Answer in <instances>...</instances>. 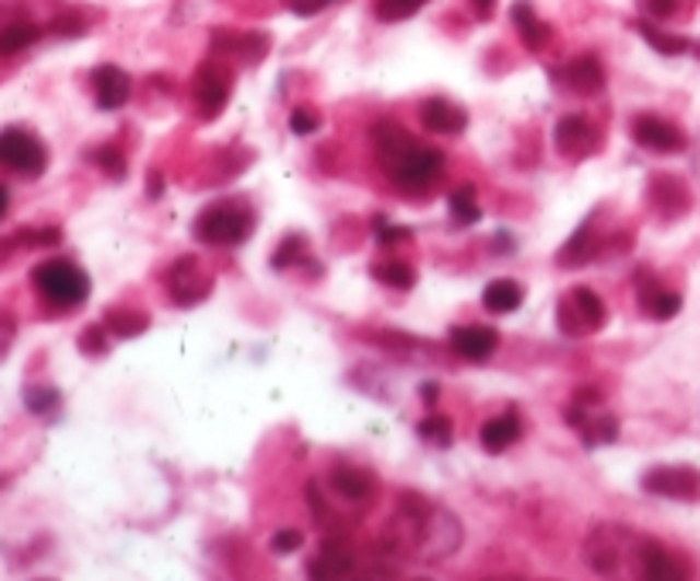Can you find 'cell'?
Instances as JSON below:
<instances>
[{"label":"cell","instance_id":"cell-1","mask_svg":"<svg viewBox=\"0 0 700 581\" xmlns=\"http://www.w3.org/2000/svg\"><path fill=\"white\" fill-rule=\"evenodd\" d=\"M404 516L410 520L413 544H417L420 558H424V561H441V558L455 555V550H458L462 523L447 510L428 507V503H420V510H410V500L404 496Z\"/></svg>","mask_w":700,"mask_h":581},{"label":"cell","instance_id":"cell-2","mask_svg":"<svg viewBox=\"0 0 700 581\" xmlns=\"http://www.w3.org/2000/svg\"><path fill=\"white\" fill-rule=\"evenodd\" d=\"M32 284L55 309H79V304L90 298V274L69 260L38 264L32 274Z\"/></svg>","mask_w":700,"mask_h":581},{"label":"cell","instance_id":"cell-3","mask_svg":"<svg viewBox=\"0 0 700 581\" xmlns=\"http://www.w3.org/2000/svg\"><path fill=\"white\" fill-rule=\"evenodd\" d=\"M249 233H254V212L236 202L209 206L199 219H195V236L209 246H236Z\"/></svg>","mask_w":700,"mask_h":581},{"label":"cell","instance_id":"cell-4","mask_svg":"<svg viewBox=\"0 0 700 581\" xmlns=\"http://www.w3.org/2000/svg\"><path fill=\"white\" fill-rule=\"evenodd\" d=\"M444 172V154L438 148H407L400 158L386 161V175L394 178V185L400 191H410V196H420V191H428Z\"/></svg>","mask_w":700,"mask_h":581},{"label":"cell","instance_id":"cell-5","mask_svg":"<svg viewBox=\"0 0 700 581\" xmlns=\"http://www.w3.org/2000/svg\"><path fill=\"white\" fill-rule=\"evenodd\" d=\"M0 169L24 178H38L48 169V151L35 133L8 127L0 130Z\"/></svg>","mask_w":700,"mask_h":581},{"label":"cell","instance_id":"cell-6","mask_svg":"<svg viewBox=\"0 0 700 581\" xmlns=\"http://www.w3.org/2000/svg\"><path fill=\"white\" fill-rule=\"evenodd\" d=\"M560 328L571 336H584V332H598L608 322L605 301L592 288H574L564 301H560Z\"/></svg>","mask_w":700,"mask_h":581},{"label":"cell","instance_id":"cell-7","mask_svg":"<svg viewBox=\"0 0 700 581\" xmlns=\"http://www.w3.org/2000/svg\"><path fill=\"white\" fill-rule=\"evenodd\" d=\"M642 489L666 496V500L697 503L700 500V468H693V465H656L642 476Z\"/></svg>","mask_w":700,"mask_h":581},{"label":"cell","instance_id":"cell-8","mask_svg":"<svg viewBox=\"0 0 700 581\" xmlns=\"http://www.w3.org/2000/svg\"><path fill=\"white\" fill-rule=\"evenodd\" d=\"M584 561L598 574H615L619 565H626V531L611 527V523L592 531V537L584 544Z\"/></svg>","mask_w":700,"mask_h":581},{"label":"cell","instance_id":"cell-9","mask_svg":"<svg viewBox=\"0 0 700 581\" xmlns=\"http://www.w3.org/2000/svg\"><path fill=\"white\" fill-rule=\"evenodd\" d=\"M230 90H233V79H230V69H226V66L206 62V66L199 69V75H195V103H199V109H202L206 120L219 117L222 109H226Z\"/></svg>","mask_w":700,"mask_h":581},{"label":"cell","instance_id":"cell-10","mask_svg":"<svg viewBox=\"0 0 700 581\" xmlns=\"http://www.w3.org/2000/svg\"><path fill=\"white\" fill-rule=\"evenodd\" d=\"M632 137L639 148L646 151H660V154H674V151H684L687 148V137L677 124H669L656 114H639L632 120Z\"/></svg>","mask_w":700,"mask_h":581},{"label":"cell","instance_id":"cell-11","mask_svg":"<svg viewBox=\"0 0 700 581\" xmlns=\"http://www.w3.org/2000/svg\"><path fill=\"white\" fill-rule=\"evenodd\" d=\"M167 288H172V298L178 304H199L212 288V274L202 267L199 257H182L167 270Z\"/></svg>","mask_w":700,"mask_h":581},{"label":"cell","instance_id":"cell-12","mask_svg":"<svg viewBox=\"0 0 700 581\" xmlns=\"http://www.w3.org/2000/svg\"><path fill=\"white\" fill-rule=\"evenodd\" d=\"M499 346V332L489 325H458L452 328V349L468 359V363H482Z\"/></svg>","mask_w":700,"mask_h":581},{"label":"cell","instance_id":"cell-13","mask_svg":"<svg viewBox=\"0 0 700 581\" xmlns=\"http://www.w3.org/2000/svg\"><path fill=\"white\" fill-rule=\"evenodd\" d=\"M553 141H557V151L560 154H587V151H595L598 144V133L592 127V120L581 117V114H568V117H560L557 130H553Z\"/></svg>","mask_w":700,"mask_h":581},{"label":"cell","instance_id":"cell-14","mask_svg":"<svg viewBox=\"0 0 700 581\" xmlns=\"http://www.w3.org/2000/svg\"><path fill=\"white\" fill-rule=\"evenodd\" d=\"M635 565H639L642 578H653V581H674V578L684 574L677 558L656 541H639L635 544Z\"/></svg>","mask_w":700,"mask_h":581},{"label":"cell","instance_id":"cell-15","mask_svg":"<svg viewBox=\"0 0 700 581\" xmlns=\"http://www.w3.org/2000/svg\"><path fill=\"white\" fill-rule=\"evenodd\" d=\"M355 568L352 547L342 537H328L318 550V558L307 565V574L312 578H349Z\"/></svg>","mask_w":700,"mask_h":581},{"label":"cell","instance_id":"cell-16","mask_svg":"<svg viewBox=\"0 0 700 581\" xmlns=\"http://www.w3.org/2000/svg\"><path fill=\"white\" fill-rule=\"evenodd\" d=\"M93 93L100 109H120L130 100V75L117 66H103L93 72Z\"/></svg>","mask_w":700,"mask_h":581},{"label":"cell","instance_id":"cell-17","mask_svg":"<svg viewBox=\"0 0 700 581\" xmlns=\"http://www.w3.org/2000/svg\"><path fill=\"white\" fill-rule=\"evenodd\" d=\"M420 124H424L431 133H462L468 124V114L447 100H428L420 106Z\"/></svg>","mask_w":700,"mask_h":581},{"label":"cell","instance_id":"cell-18","mask_svg":"<svg viewBox=\"0 0 700 581\" xmlns=\"http://www.w3.org/2000/svg\"><path fill=\"white\" fill-rule=\"evenodd\" d=\"M564 86L581 93V96H592L605 86V69L595 55H578L574 62L564 66Z\"/></svg>","mask_w":700,"mask_h":581},{"label":"cell","instance_id":"cell-19","mask_svg":"<svg viewBox=\"0 0 700 581\" xmlns=\"http://www.w3.org/2000/svg\"><path fill=\"white\" fill-rule=\"evenodd\" d=\"M520 438H523V425H520V414L516 410H506V414H499V418L486 421L482 434H479L482 449L492 452V455L506 452L513 441H520Z\"/></svg>","mask_w":700,"mask_h":581},{"label":"cell","instance_id":"cell-20","mask_svg":"<svg viewBox=\"0 0 700 581\" xmlns=\"http://www.w3.org/2000/svg\"><path fill=\"white\" fill-rule=\"evenodd\" d=\"M328 486L339 492L346 503H366L373 496V479L355 465H335L328 476Z\"/></svg>","mask_w":700,"mask_h":581},{"label":"cell","instance_id":"cell-21","mask_svg":"<svg viewBox=\"0 0 700 581\" xmlns=\"http://www.w3.org/2000/svg\"><path fill=\"white\" fill-rule=\"evenodd\" d=\"M510 14H513V24H516V32H520V38H523V45H526L529 51H540V48L547 45V38H550V27L537 18L534 4H529V0H516Z\"/></svg>","mask_w":700,"mask_h":581},{"label":"cell","instance_id":"cell-22","mask_svg":"<svg viewBox=\"0 0 700 581\" xmlns=\"http://www.w3.org/2000/svg\"><path fill=\"white\" fill-rule=\"evenodd\" d=\"M523 284L520 281H513V278H495V281H489L486 284V291H482V304H486V312H492V315H510V312H516L520 304H523Z\"/></svg>","mask_w":700,"mask_h":581},{"label":"cell","instance_id":"cell-23","mask_svg":"<svg viewBox=\"0 0 700 581\" xmlns=\"http://www.w3.org/2000/svg\"><path fill=\"white\" fill-rule=\"evenodd\" d=\"M639 304H642V312H646V315H653V318H660V322L674 318V315L684 309L680 294H677V291H666V288H660L656 281L642 284V291H639Z\"/></svg>","mask_w":700,"mask_h":581},{"label":"cell","instance_id":"cell-24","mask_svg":"<svg viewBox=\"0 0 700 581\" xmlns=\"http://www.w3.org/2000/svg\"><path fill=\"white\" fill-rule=\"evenodd\" d=\"M650 196H653V202H656L660 209H666L669 216H680V212H687V206H690V191L684 188V182H680V178H669V175H663V178H656V182L650 185Z\"/></svg>","mask_w":700,"mask_h":581},{"label":"cell","instance_id":"cell-25","mask_svg":"<svg viewBox=\"0 0 700 581\" xmlns=\"http://www.w3.org/2000/svg\"><path fill=\"white\" fill-rule=\"evenodd\" d=\"M373 144H376V151H380V158H383V164H386V161L400 158L407 148H413V137H410L404 127L383 120V124L373 127Z\"/></svg>","mask_w":700,"mask_h":581},{"label":"cell","instance_id":"cell-26","mask_svg":"<svg viewBox=\"0 0 700 581\" xmlns=\"http://www.w3.org/2000/svg\"><path fill=\"white\" fill-rule=\"evenodd\" d=\"M447 209H452V223H458V226H475L482 219V209H479V202H475L471 185L455 188L452 199H447Z\"/></svg>","mask_w":700,"mask_h":581},{"label":"cell","instance_id":"cell-27","mask_svg":"<svg viewBox=\"0 0 700 581\" xmlns=\"http://www.w3.org/2000/svg\"><path fill=\"white\" fill-rule=\"evenodd\" d=\"M38 38H42L38 24H32V21H14V24L4 27V32H0V55H18V51H24L27 45H35Z\"/></svg>","mask_w":700,"mask_h":581},{"label":"cell","instance_id":"cell-28","mask_svg":"<svg viewBox=\"0 0 700 581\" xmlns=\"http://www.w3.org/2000/svg\"><path fill=\"white\" fill-rule=\"evenodd\" d=\"M635 27H639V35L646 38L660 55H684V51H690V42H687V38H680V35H666V32H660V27H656V24H650V21H639Z\"/></svg>","mask_w":700,"mask_h":581},{"label":"cell","instance_id":"cell-29","mask_svg":"<svg viewBox=\"0 0 700 581\" xmlns=\"http://www.w3.org/2000/svg\"><path fill=\"white\" fill-rule=\"evenodd\" d=\"M584 434V445L595 449V445H608V441L619 438V421L605 414V418H584V425L578 428Z\"/></svg>","mask_w":700,"mask_h":581},{"label":"cell","instance_id":"cell-30","mask_svg":"<svg viewBox=\"0 0 700 581\" xmlns=\"http://www.w3.org/2000/svg\"><path fill=\"white\" fill-rule=\"evenodd\" d=\"M373 278H376V281H383L386 288H397V291H407V288H413V284H417L413 267H410V264H404V260H389V264L373 267Z\"/></svg>","mask_w":700,"mask_h":581},{"label":"cell","instance_id":"cell-31","mask_svg":"<svg viewBox=\"0 0 700 581\" xmlns=\"http://www.w3.org/2000/svg\"><path fill=\"white\" fill-rule=\"evenodd\" d=\"M417 431H420V438L431 441V445H438V449H447L455 441V428L444 414H431V418H424L417 425Z\"/></svg>","mask_w":700,"mask_h":581},{"label":"cell","instance_id":"cell-32","mask_svg":"<svg viewBox=\"0 0 700 581\" xmlns=\"http://www.w3.org/2000/svg\"><path fill=\"white\" fill-rule=\"evenodd\" d=\"M106 325L114 328L120 339H130V336H140V332L148 328V318L140 315V312H109Z\"/></svg>","mask_w":700,"mask_h":581},{"label":"cell","instance_id":"cell-33","mask_svg":"<svg viewBox=\"0 0 700 581\" xmlns=\"http://www.w3.org/2000/svg\"><path fill=\"white\" fill-rule=\"evenodd\" d=\"M424 4H428V0H380L376 14L383 21H407V18H413Z\"/></svg>","mask_w":700,"mask_h":581},{"label":"cell","instance_id":"cell-34","mask_svg":"<svg viewBox=\"0 0 700 581\" xmlns=\"http://www.w3.org/2000/svg\"><path fill=\"white\" fill-rule=\"evenodd\" d=\"M24 404L35 414H51L55 407H59V391H55V386H27Z\"/></svg>","mask_w":700,"mask_h":581},{"label":"cell","instance_id":"cell-35","mask_svg":"<svg viewBox=\"0 0 700 581\" xmlns=\"http://www.w3.org/2000/svg\"><path fill=\"white\" fill-rule=\"evenodd\" d=\"M96 164L100 169L109 175V178H124L127 175V161H124V154H120V148H114V144H106V148H100L96 154Z\"/></svg>","mask_w":700,"mask_h":581},{"label":"cell","instance_id":"cell-36","mask_svg":"<svg viewBox=\"0 0 700 581\" xmlns=\"http://www.w3.org/2000/svg\"><path fill=\"white\" fill-rule=\"evenodd\" d=\"M301 544H304L301 531H280L277 537H270V547L277 555H294V550H301Z\"/></svg>","mask_w":700,"mask_h":581},{"label":"cell","instance_id":"cell-37","mask_svg":"<svg viewBox=\"0 0 700 581\" xmlns=\"http://www.w3.org/2000/svg\"><path fill=\"white\" fill-rule=\"evenodd\" d=\"M291 130L298 133V137H307V133H315L318 130V117L312 114V109H304V106H298L294 114H291Z\"/></svg>","mask_w":700,"mask_h":581},{"label":"cell","instance_id":"cell-38","mask_svg":"<svg viewBox=\"0 0 700 581\" xmlns=\"http://www.w3.org/2000/svg\"><path fill=\"white\" fill-rule=\"evenodd\" d=\"M14 332H18V325H14V315L0 312V363H4V359H8V352H11V346H14Z\"/></svg>","mask_w":700,"mask_h":581},{"label":"cell","instance_id":"cell-39","mask_svg":"<svg viewBox=\"0 0 700 581\" xmlns=\"http://www.w3.org/2000/svg\"><path fill=\"white\" fill-rule=\"evenodd\" d=\"M301 246H304V240H301V236H288V240H284V246H280V251L273 254V267H277V270H284V267L301 254Z\"/></svg>","mask_w":700,"mask_h":581},{"label":"cell","instance_id":"cell-40","mask_svg":"<svg viewBox=\"0 0 700 581\" xmlns=\"http://www.w3.org/2000/svg\"><path fill=\"white\" fill-rule=\"evenodd\" d=\"M376 240L383 243V246H389V243H397V240H407L410 236V230H404V226H389V219H376Z\"/></svg>","mask_w":700,"mask_h":581},{"label":"cell","instance_id":"cell-41","mask_svg":"<svg viewBox=\"0 0 700 581\" xmlns=\"http://www.w3.org/2000/svg\"><path fill=\"white\" fill-rule=\"evenodd\" d=\"M103 332H106V325H93V328H86L82 332V349L86 352H103L106 349V342H103Z\"/></svg>","mask_w":700,"mask_h":581},{"label":"cell","instance_id":"cell-42","mask_svg":"<svg viewBox=\"0 0 700 581\" xmlns=\"http://www.w3.org/2000/svg\"><path fill=\"white\" fill-rule=\"evenodd\" d=\"M328 4H335V0H288V8H291L294 14H301V18L318 14V11H325Z\"/></svg>","mask_w":700,"mask_h":581},{"label":"cell","instance_id":"cell-43","mask_svg":"<svg viewBox=\"0 0 700 581\" xmlns=\"http://www.w3.org/2000/svg\"><path fill=\"white\" fill-rule=\"evenodd\" d=\"M646 8H650V14L653 18H674L677 14V8H680V0H646Z\"/></svg>","mask_w":700,"mask_h":581},{"label":"cell","instance_id":"cell-44","mask_svg":"<svg viewBox=\"0 0 700 581\" xmlns=\"http://www.w3.org/2000/svg\"><path fill=\"white\" fill-rule=\"evenodd\" d=\"M471 8H475V14H479V18L486 21V18H492V11H495V0H471Z\"/></svg>","mask_w":700,"mask_h":581},{"label":"cell","instance_id":"cell-45","mask_svg":"<svg viewBox=\"0 0 700 581\" xmlns=\"http://www.w3.org/2000/svg\"><path fill=\"white\" fill-rule=\"evenodd\" d=\"M161 191H164V178L158 172H151V199H158Z\"/></svg>","mask_w":700,"mask_h":581},{"label":"cell","instance_id":"cell-46","mask_svg":"<svg viewBox=\"0 0 700 581\" xmlns=\"http://www.w3.org/2000/svg\"><path fill=\"white\" fill-rule=\"evenodd\" d=\"M8 206H11V196H8V188H4V185H0V219H4V216H8Z\"/></svg>","mask_w":700,"mask_h":581},{"label":"cell","instance_id":"cell-47","mask_svg":"<svg viewBox=\"0 0 700 581\" xmlns=\"http://www.w3.org/2000/svg\"><path fill=\"white\" fill-rule=\"evenodd\" d=\"M420 394L428 397V404H434V397H438V383H424V386H420Z\"/></svg>","mask_w":700,"mask_h":581}]
</instances>
